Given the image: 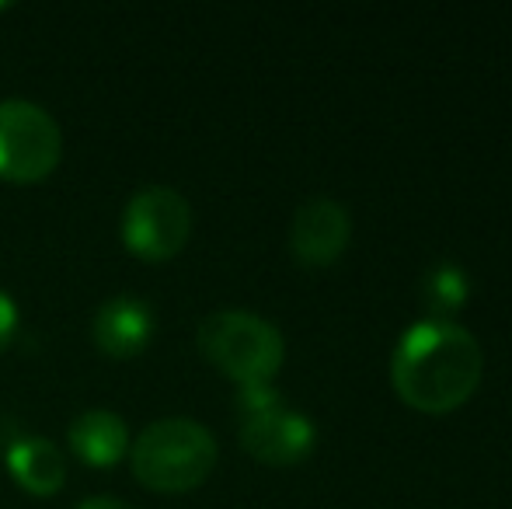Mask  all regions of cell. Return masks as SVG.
I'll use <instances>...</instances> for the list:
<instances>
[{
  "instance_id": "obj_8",
  "label": "cell",
  "mask_w": 512,
  "mask_h": 509,
  "mask_svg": "<svg viewBox=\"0 0 512 509\" xmlns=\"http://www.w3.org/2000/svg\"><path fill=\"white\" fill-rule=\"evenodd\" d=\"M154 311L140 297H112L91 321V339L112 360H133L154 339Z\"/></svg>"
},
{
  "instance_id": "obj_5",
  "label": "cell",
  "mask_w": 512,
  "mask_h": 509,
  "mask_svg": "<svg viewBox=\"0 0 512 509\" xmlns=\"http://www.w3.org/2000/svg\"><path fill=\"white\" fill-rule=\"evenodd\" d=\"M192 234V206L168 185H147L122 213V245L143 262H168Z\"/></svg>"
},
{
  "instance_id": "obj_6",
  "label": "cell",
  "mask_w": 512,
  "mask_h": 509,
  "mask_svg": "<svg viewBox=\"0 0 512 509\" xmlns=\"http://www.w3.org/2000/svg\"><path fill=\"white\" fill-rule=\"evenodd\" d=\"M314 440H317L314 422L304 412L286 405L283 398L258 408V412L241 415V447L255 461L269 464V468L300 464L304 457H310Z\"/></svg>"
},
{
  "instance_id": "obj_4",
  "label": "cell",
  "mask_w": 512,
  "mask_h": 509,
  "mask_svg": "<svg viewBox=\"0 0 512 509\" xmlns=\"http://www.w3.org/2000/svg\"><path fill=\"white\" fill-rule=\"evenodd\" d=\"M63 157V133L42 105L25 98L0 102V178L14 185L42 182Z\"/></svg>"
},
{
  "instance_id": "obj_11",
  "label": "cell",
  "mask_w": 512,
  "mask_h": 509,
  "mask_svg": "<svg viewBox=\"0 0 512 509\" xmlns=\"http://www.w3.org/2000/svg\"><path fill=\"white\" fill-rule=\"evenodd\" d=\"M425 304L436 314H453L467 300V276L457 265H436L422 283Z\"/></svg>"
},
{
  "instance_id": "obj_12",
  "label": "cell",
  "mask_w": 512,
  "mask_h": 509,
  "mask_svg": "<svg viewBox=\"0 0 512 509\" xmlns=\"http://www.w3.org/2000/svg\"><path fill=\"white\" fill-rule=\"evenodd\" d=\"M14 332H18V307H14V300L0 290V353L11 346Z\"/></svg>"
},
{
  "instance_id": "obj_1",
  "label": "cell",
  "mask_w": 512,
  "mask_h": 509,
  "mask_svg": "<svg viewBox=\"0 0 512 509\" xmlns=\"http://www.w3.org/2000/svg\"><path fill=\"white\" fill-rule=\"evenodd\" d=\"M485 374V353L464 325L429 318L401 335L391 360L398 398L425 415H446L471 401Z\"/></svg>"
},
{
  "instance_id": "obj_9",
  "label": "cell",
  "mask_w": 512,
  "mask_h": 509,
  "mask_svg": "<svg viewBox=\"0 0 512 509\" xmlns=\"http://www.w3.org/2000/svg\"><path fill=\"white\" fill-rule=\"evenodd\" d=\"M7 468H11V478L21 489L39 499L56 496L67 482V461H63L60 447L46 436H25V440L11 443Z\"/></svg>"
},
{
  "instance_id": "obj_7",
  "label": "cell",
  "mask_w": 512,
  "mask_h": 509,
  "mask_svg": "<svg viewBox=\"0 0 512 509\" xmlns=\"http://www.w3.org/2000/svg\"><path fill=\"white\" fill-rule=\"evenodd\" d=\"M352 238V217L338 199L317 196L307 199L290 224V252L307 269H324L338 262L349 248Z\"/></svg>"
},
{
  "instance_id": "obj_2",
  "label": "cell",
  "mask_w": 512,
  "mask_h": 509,
  "mask_svg": "<svg viewBox=\"0 0 512 509\" xmlns=\"http://www.w3.org/2000/svg\"><path fill=\"white\" fill-rule=\"evenodd\" d=\"M133 475L150 492H192L213 475L216 440L196 419H157L129 447Z\"/></svg>"
},
{
  "instance_id": "obj_10",
  "label": "cell",
  "mask_w": 512,
  "mask_h": 509,
  "mask_svg": "<svg viewBox=\"0 0 512 509\" xmlns=\"http://www.w3.org/2000/svg\"><path fill=\"white\" fill-rule=\"evenodd\" d=\"M67 440H70V450H74L84 464H91V468H112L129 450L126 422L115 412H105V408H91V412L77 415V419L70 422Z\"/></svg>"
},
{
  "instance_id": "obj_3",
  "label": "cell",
  "mask_w": 512,
  "mask_h": 509,
  "mask_svg": "<svg viewBox=\"0 0 512 509\" xmlns=\"http://www.w3.org/2000/svg\"><path fill=\"white\" fill-rule=\"evenodd\" d=\"M199 353L241 387L272 384L286 356V342L272 321L248 311H213L199 321Z\"/></svg>"
},
{
  "instance_id": "obj_13",
  "label": "cell",
  "mask_w": 512,
  "mask_h": 509,
  "mask_svg": "<svg viewBox=\"0 0 512 509\" xmlns=\"http://www.w3.org/2000/svg\"><path fill=\"white\" fill-rule=\"evenodd\" d=\"M77 509H129L122 499H115V496H95V499H84Z\"/></svg>"
}]
</instances>
